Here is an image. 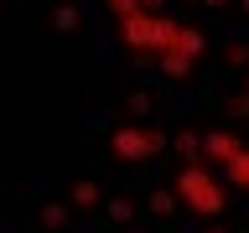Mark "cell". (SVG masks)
Masks as SVG:
<instances>
[{"label": "cell", "instance_id": "obj_1", "mask_svg": "<svg viewBox=\"0 0 249 233\" xmlns=\"http://www.w3.org/2000/svg\"><path fill=\"white\" fill-rule=\"evenodd\" d=\"M171 186L182 192V207H192L202 223H218V217L229 213V182L213 176L202 161H187V166L177 171V182H171Z\"/></svg>", "mask_w": 249, "mask_h": 233}, {"label": "cell", "instance_id": "obj_2", "mask_svg": "<svg viewBox=\"0 0 249 233\" xmlns=\"http://www.w3.org/2000/svg\"><path fill=\"white\" fill-rule=\"evenodd\" d=\"M161 150H166V130H156L145 119H124L120 130H109V155L120 166H151Z\"/></svg>", "mask_w": 249, "mask_h": 233}, {"label": "cell", "instance_id": "obj_3", "mask_svg": "<svg viewBox=\"0 0 249 233\" xmlns=\"http://www.w3.org/2000/svg\"><path fill=\"white\" fill-rule=\"evenodd\" d=\"M239 150H244V140L233 135V130H208V135H202V161H213L218 171L229 166Z\"/></svg>", "mask_w": 249, "mask_h": 233}, {"label": "cell", "instance_id": "obj_4", "mask_svg": "<svg viewBox=\"0 0 249 233\" xmlns=\"http://www.w3.org/2000/svg\"><path fill=\"white\" fill-rule=\"evenodd\" d=\"M104 186L93 182V176H78L73 186H68V207H78V213H93V207H104Z\"/></svg>", "mask_w": 249, "mask_h": 233}, {"label": "cell", "instance_id": "obj_5", "mask_svg": "<svg viewBox=\"0 0 249 233\" xmlns=\"http://www.w3.org/2000/svg\"><path fill=\"white\" fill-rule=\"evenodd\" d=\"M145 207H151V217H161V223H171V213L182 207V192H177V186H156L151 197H145Z\"/></svg>", "mask_w": 249, "mask_h": 233}, {"label": "cell", "instance_id": "obj_6", "mask_svg": "<svg viewBox=\"0 0 249 233\" xmlns=\"http://www.w3.org/2000/svg\"><path fill=\"white\" fill-rule=\"evenodd\" d=\"M124 114L151 119V114H156V93H151V88H130V93H124Z\"/></svg>", "mask_w": 249, "mask_h": 233}, {"label": "cell", "instance_id": "obj_7", "mask_svg": "<svg viewBox=\"0 0 249 233\" xmlns=\"http://www.w3.org/2000/svg\"><path fill=\"white\" fill-rule=\"evenodd\" d=\"M156 67H161V78H166V83H187V78H192V57H177V52H166Z\"/></svg>", "mask_w": 249, "mask_h": 233}, {"label": "cell", "instance_id": "obj_8", "mask_svg": "<svg viewBox=\"0 0 249 233\" xmlns=\"http://www.w3.org/2000/svg\"><path fill=\"white\" fill-rule=\"evenodd\" d=\"M223 182H229V186H239V192H249V145L233 155L229 166H223Z\"/></svg>", "mask_w": 249, "mask_h": 233}, {"label": "cell", "instance_id": "obj_9", "mask_svg": "<svg viewBox=\"0 0 249 233\" xmlns=\"http://www.w3.org/2000/svg\"><path fill=\"white\" fill-rule=\"evenodd\" d=\"M171 150L187 155V161H202V135L197 130H177V135H171Z\"/></svg>", "mask_w": 249, "mask_h": 233}, {"label": "cell", "instance_id": "obj_10", "mask_svg": "<svg viewBox=\"0 0 249 233\" xmlns=\"http://www.w3.org/2000/svg\"><path fill=\"white\" fill-rule=\"evenodd\" d=\"M202 52H208V36H202L197 26H182V42H177V57H192V62H197Z\"/></svg>", "mask_w": 249, "mask_h": 233}, {"label": "cell", "instance_id": "obj_11", "mask_svg": "<svg viewBox=\"0 0 249 233\" xmlns=\"http://www.w3.org/2000/svg\"><path fill=\"white\" fill-rule=\"evenodd\" d=\"M104 213H109V223L130 228V223H135V202H130V197H109V202H104Z\"/></svg>", "mask_w": 249, "mask_h": 233}, {"label": "cell", "instance_id": "obj_12", "mask_svg": "<svg viewBox=\"0 0 249 233\" xmlns=\"http://www.w3.org/2000/svg\"><path fill=\"white\" fill-rule=\"evenodd\" d=\"M52 26H57V31H78V26H83V11H78L73 0H62L57 11H52Z\"/></svg>", "mask_w": 249, "mask_h": 233}, {"label": "cell", "instance_id": "obj_13", "mask_svg": "<svg viewBox=\"0 0 249 233\" xmlns=\"http://www.w3.org/2000/svg\"><path fill=\"white\" fill-rule=\"evenodd\" d=\"M42 228H52V233L68 228V207L62 202H42Z\"/></svg>", "mask_w": 249, "mask_h": 233}, {"label": "cell", "instance_id": "obj_14", "mask_svg": "<svg viewBox=\"0 0 249 233\" xmlns=\"http://www.w3.org/2000/svg\"><path fill=\"white\" fill-rule=\"evenodd\" d=\"M104 11L114 16V21H130V16H140L145 5H140V0H104Z\"/></svg>", "mask_w": 249, "mask_h": 233}, {"label": "cell", "instance_id": "obj_15", "mask_svg": "<svg viewBox=\"0 0 249 233\" xmlns=\"http://www.w3.org/2000/svg\"><path fill=\"white\" fill-rule=\"evenodd\" d=\"M223 62H229V67H249V47L244 42H229V47H223Z\"/></svg>", "mask_w": 249, "mask_h": 233}, {"label": "cell", "instance_id": "obj_16", "mask_svg": "<svg viewBox=\"0 0 249 233\" xmlns=\"http://www.w3.org/2000/svg\"><path fill=\"white\" fill-rule=\"evenodd\" d=\"M229 114H249V88H244V93H233V99H229Z\"/></svg>", "mask_w": 249, "mask_h": 233}, {"label": "cell", "instance_id": "obj_17", "mask_svg": "<svg viewBox=\"0 0 249 233\" xmlns=\"http://www.w3.org/2000/svg\"><path fill=\"white\" fill-rule=\"evenodd\" d=\"M140 5H145V11H151V16H166V11H161L166 0H140Z\"/></svg>", "mask_w": 249, "mask_h": 233}, {"label": "cell", "instance_id": "obj_18", "mask_svg": "<svg viewBox=\"0 0 249 233\" xmlns=\"http://www.w3.org/2000/svg\"><path fill=\"white\" fill-rule=\"evenodd\" d=\"M202 233H223V228H218V223H208V228H202Z\"/></svg>", "mask_w": 249, "mask_h": 233}, {"label": "cell", "instance_id": "obj_19", "mask_svg": "<svg viewBox=\"0 0 249 233\" xmlns=\"http://www.w3.org/2000/svg\"><path fill=\"white\" fill-rule=\"evenodd\" d=\"M202 5H229V0H202Z\"/></svg>", "mask_w": 249, "mask_h": 233}, {"label": "cell", "instance_id": "obj_20", "mask_svg": "<svg viewBox=\"0 0 249 233\" xmlns=\"http://www.w3.org/2000/svg\"><path fill=\"white\" fill-rule=\"evenodd\" d=\"M239 5H244V16H249V0H239Z\"/></svg>", "mask_w": 249, "mask_h": 233}, {"label": "cell", "instance_id": "obj_21", "mask_svg": "<svg viewBox=\"0 0 249 233\" xmlns=\"http://www.w3.org/2000/svg\"><path fill=\"white\" fill-rule=\"evenodd\" d=\"M244 88H249V67H244Z\"/></svg>", "mask_w": 249, "mask_h": 233}, {"label": "cell", "instance_id": "obj_22", "mask_svg": "<svg viewBox=\"0 0 249 233\" xmlns=\"http://www.w3.org/2000/svg\"><path fill=\"white\" fill-rule=\"evenodd\" d=\"M197 5H202V0H197Z\"/></svg>", "mask_w": 249, "mask_h": 233}]
</instances>
